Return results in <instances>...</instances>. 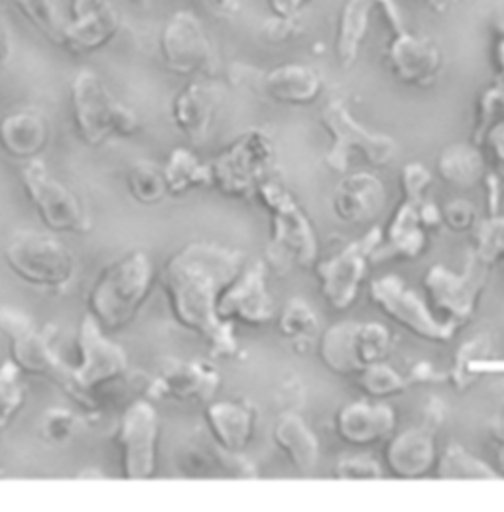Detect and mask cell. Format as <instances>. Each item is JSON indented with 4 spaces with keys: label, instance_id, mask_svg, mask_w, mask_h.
Returning a JSON list of instances; mask_svg holds the SVG:
<instances>
[{
    "label": "cell",
    "instance_id": "4",
    "mask_svg": "<svg viewBox=\"0 0 504 512\" xmlns=\"http://www.w3.org/2000/svg\"><path fill=\"white\" fill-rule=\"evenodd\" d=\"M256 197L270 215L268 253L272 262L286 270L315 266L319 245L314 225L294 195L280 184L264 182Z\"/></svg>",
    "mask_w": 504,
    "mask_h": 512
},
{
    "label": "cell",
    "instance_id": "32",
    "mask_svg": "<svg viewBox=\"0 0 504 512\" xmlns=\"http://www.w3.org/2000/svg\"><path fill=\"white\" fill-rule=\"evenodd\" d=\"M485 158L477 144H451L440 154L438 176L459 190H471L481 184Z\"/></svg>",
    "mask_w": 504,
    "mask_h": 512
},
{
    "label": "cell",
    "instance_id": "35",
    "mask_svg": "<svg viewBox=\"0 0 504 512\" xmlns=\"http://www.w3.org/2000/svg\"><path fill=\"white\" fill-rule=\"evenodd\" d=\"M278 329L288 341L296 345L314 343L321 333V325L314 308L302 298H292L286 302L284 310L278 316Z\"/></svg>",
    "mask_w": 504,
    "mask_h": 512
},
{
    "label": "cell",
    "instance_id": "42",
    "mask_svg": "<svg viewBox=\"0 0 504 512\" xmlns=\"http://www.w3.org/2000/svg\"><path fill=\"white\" fill-rule=\"evenodd\" d=\"M333 475L335 479H341V481H375L384 477V467L371 455L355 453V455L341 457L335 463Z\"/></svg>",
    "mask_w": 504,
    "mask_h": 512
},
{
    "label": "cell",
    "instance_id": "51",
    "mask_svg": "<svg viewBox=\"0 0 504 512\" xmlns=\"http://www.w3.org/2000/svg\"><path fill=\"white\" fill-rule=\"evenodd\" d=\"M495 453H497V467L495 469L504 473V420L503 424L499 426L497 434H495Z\"/></svg>",
    "mask_w": 504,
    "mask_h": 512
},
{
    "label": "cell",
    "instance_id": "33",
    "mask_svg": "<svg viewBox=\"0 0 504 512\" xmlns=\"http://www.w3.org/2000/svg\"><path fill=\"white\" fill-rule=\"evenodd\" d=\"M434 471L438 479L459 481H495L501 477L495 467L459 444H451L443 449V453L438 455Z\"/></svg>",
    "mask_w": 504,
    "mask_h": 512
},
{
    "label": "cell",
    "instance_id": "26",
    "mask_svg": "<svg viewBox=\"0 0 504 512\" xmlns=\"http://www.w3.org/2000/svg\"><path fill=\"white\" fill-rule=\"evenodd\" d=\"M50 140L46 117L36 109H20L8 113L0 121V148L16 160H34L42 154Z\"/></svg>",
    "mask_w": 504,
    "mask_h": 512
},
{
    "label": "cell",
    "instance_id": "13",
    "mask_svg": "<svg viewBox=\"0 0 504 512\" xmlns=\"http://www.w3.org/2000/svg\"><path fill=\"white\" fill-rule=\"evenodd\" d=\"M380 239L382 231L373 227L363 239L353 241L335 255L315 262L319 292L333 310L345 312L357 302Z\"/></svg>",
    "mask_w": 504,
    "mask_h": 512
},
{
    "label": "cell",
    "instance_id": "17",
    "mask_svg": "<svg viewBox=\"0 0 504 512\" xmlns=\"http://www.w3.org/2000/svg\"><path fill=\"white\" fill-rule=\"evenodd\" d=\"M219 316L233 325L241 323L252 329L276 320V306L268 290V268L264 262L258 260L243 268L221 296Z\"/></svg>",
    "mask_w": 504,
    "mask_h": 512
},
{
    "label": "cell",
    "instance_id": "41",
    "mask_svg": "<svg viewBox=\"0 0 504 512\" xmlns=\"http://www.w3.org/2000/svg\"><path fill=\"white\" fill-rule=\"evenodd\" d=\"M489 339L479 335L473 337L471 341H467L457 357H455V367H453V381L457 388H467V377H471V373H475V367L485 363V359L489 357Z\"/></svg>",
    "mask_w": 504,
    "mask_h": 512
},
{
    "label": "cell",
    "instance_id": "10",
    "mask_svg": "<svg viewBox=\"0 0 504 512\" xmlns=\"http://www.w3.org/2000/svg\"><path fill=\"white\" fill-rule=\"evenodd\" d=\"M321 125L331 136L325 164L339 174L347 172L353 152L377 168L390 164L396 156V142L386 134L363 127L341 99H333L325 105Z\"/></svg>",
    "mask_w": 504,
    "mask_h": 512
},
{
    "label": "cell",
    "instance_id": "45",
    "mask_svg": "<svg viewBox=\"0 0 504 512\" xmlns=\"http://www.w3.org/2000/svg\"><path fill=\"white\" fill-rule=\"evenodd\" d=\"M441 223H445L453 233H465L477 225V209L471 201L453 199L441 209Z\"/></svg>",
    "mask_w": 504,
    "mask_h": 512
},
{
    "label": "cell",
    "instance_id": "9",
    "mask_svg": "<svg viewBox=\"0 0 504 512\" xmlns=\"http://www.w3.org/2000/svg\"><path fill=\"white\" fill-rule=\"evenodd\" d=\"M489 268L473 251L461 272L443 264L432 266L424 276V290L434 314L457 329L469 323L477 312Z\"/></svg>",
    "mask_w": 504,
    "mask_h": 512
},
{
    "label": "cell",
    "instance_id": "1",
    "mask_svg": "<svg viewBox=\"0 0 504 512\" xmlns=\"http://www.w3.org/2000/svg\"><path fill=\"white\" fill-rule=\"evenodd\" d=\"M245 266L243 251L197 241L170 256L160 274L172 316L217 357L237 351L235 325L221 320L219 302Z\"/></svg>",
    "mask_w": 504,
    "mask_h": 512
},
{
    "label": "cell",
    "instance_id": "40",
    "mask_svg": "<svg viewBox=\"0 0 504 512\" xmlns=\"http://www.w3.org/2000/svg\"><path fill=\"white\" fill-rule=\"evenodd\" d=\"M473 253L487 266L504 260V215L477 221Z\"/></svg>",
    "mask_w": 504,
    "mask_h": 512
},
{
    "label": "cell",
    "instance_id": "34",
    "mask_svg": "<svg viewBox=\"0 0 504 512\" xmlns=\"http://www.w3.org/2000/svg\"><path fill=\"white\" fill-rule=\"evenodd\" d=\"M168 184V193H182L209 186V166L201 162L188 148L172 150L168 162L162 166Z\"/></svg>",
    "mask_w": 504,
    "mask_h": 512
},
{
    "label": "cell",
    "instance_id": "28",
    "mask_svg": "<svg viewBox=\"0 0 504 512\" xmlns=\"http://www.w3.org/2000/svg\"><path fill=\"white\" fill-rule=\"evenodd\" d=\"M207 442H193L180 453V469L191 477L225 475L237 479L256 477V469L245 453H231L219 448L207 434Z\"/></svg>",
    "mask_w": 504,
    "mask_h": 512
},
{
    "label": "cell",
    "instance_id": "46",
    "mask_svg": "<svg viewBox=\"0 0 504 512\" xmlns=\"http://www.w3.org/2000/svg\"><path fill=\"white\" fill-rule=\"evenodd\" d=\"M302 28L298 22V16L284 18V16H272L262 24V38L270 46H284L290 44L296 36H300Z\"/></svg>",
    "mask_w": 504,
    "mask_h": 512
},
{
    "label": "cell",
    "instance_id": "27",
    "mask_svg": "<svg viewBox=\"0 0 504 512\" xmlns=\"http://www.w3.org/2000/svg\"><path fill=\"white\" fill-rule=\"evenodd\" d=\"M428 245L426 227L422 225L418 205L402 201L396 209L394 217L384 231L377 251L373 253L375 260H390V258H416L424 255Z\"/></svg>",
    "mask_w": 504,
    "mask_h": 512
},
{
    "label": "cell",
    "instance_id": "24",
    "mask_svg": "<svg viewBox=\"0 0 504 512\" xmlns=\"http://www.w3.org/2000/svg\"><path fill=\"white\" fill-rule=\"evenodd\" d=\"M219 103V93L211 85L193 81L176 95L172 103V121L191 142L199 144L211 132Z\"/></svg>",
    "mask_w": 504,
    "mask_h": 512
},
{
    "label": "cell",
    "instance_id": "22",
    "mask_svg": "<svg viewBox=\"0 0 504 512\" xmlns=\"http://www.w3.org/2000/svg\"><path fill=\"white\" fill-rule=\"evenodd\" d=\"M388 201L380 178L369 172L343 176L331 195V209L345 225H367L377 221Z\"/></svg>",
    "mask_w": 504,
    "mask_h": 512
},
{
    "label": "cell",
    "instance_id": "50",
    "mask_svg": "<svg viewBox=\"0 0 504 512\" xmlns=\"http://www.w3.org/2000/svg\"><path fill=\"white\" fill-rule=\"evenodd\" d=\"M10 58H12V36H10L8 24L0 14V71L8 65Z\"/></svg>",
    "mask_w": 504,
    "mask_h": 512
},
{
    "label": "cell",
    "instance_id": "36",
    "mask_svg": "<svg viewBox=\"0 0 504 512\" xmlns=\"http://www.w3.org/2000/svg\"><path fill=\"white\" fill-rule=\"evenodd\" d=\"M126 188L132 199L140 205H156L168 195V184L162 166L148 160L134 162L128 168Z\"/></svg>",
    "mask_w": 504,
    "mask_h": 512
},
{
    "label": "cell",
    "instance_id": "53",
    "mask_svg": "<svg viewBox=\"0 0 504 512\" xmlns=\"http://www.w3.org/2000/svg\"><path fill=\"white\" fill-rule=\"evenodd\" d=\"M132 4H136V6H146L148 4V0H130Z\"/></svg>",
    "mask_w": 504,
    "mask_h": 512
},
{
    "label": "cell",
    "instance_id": "23",
    "mask_svg": "<svg viewBox=\"0 0 504 512\" xmlns=\"http://www.w3.org/2000/svg\"><path fill=\"white\" fill-rule=\"evenodd\" d=\"M209 438L225 451L245 453L256 430V410L243 400H211L205 406Z\"/></svg>",
    "mask_w": 504,
    "mask_h": 512
},
{
    "label": "cell",
    "instance_id": "21",
    "mask_svg": "<svg viewBox=\"0 0 504 512\" xmlns=\"http://www.w3.org/2000/svg\"><path fill=\"white\" fill-rule=\"evenodd\" d=\"M396 430V412L382 400H359L335 414V434L351 448H371L386 442Z\"/></svg>",
    "mask_w": 504,
    "mask_h": 512
},
{
    "label": "cell",
    "instance_id": "20",
    "mask_svg": "<svg viewBox=\"0 0 504 512\" xmlns=\"http://www.w3.org/2000/svg\"><path fill=\"white\" fill-rule=\"evenodd\" d=\"M221 377L209 363L166 359L148 390L158 398H174L180 402H211Z\"/></svg>",
    "mask_w": 504,
    "mask_h": 512
},
{
    "label": "cell",
    "instance_id": "6",
    "mask_svg": "<svg viewBox=\"0 0 504 512\" xmlns=\"http://www.w3.org/2000/svg\"><path fill=\"white\" fill-rule=\"evenodd\" d=\"M207 166L211 188L227 197L251 199L268 182L274 166V144L264 130L252 128L235 138Z\"/></svg>",
    "mask_w": 504,
    "mask_h": 512
},
{
    "label": "cell",
    "instance_id": "5",
    "mask_svg": "<svg viewBox=\"0 0 504 512\" xmlns=\"http://www.w3.org/2000/svg\"><path fill=\"white\" fill-rule=\"evenodd\" d=\"M77 353L79 363L71 365L67 392L81 404L93 406L95 394L103 386L123 379L128 373V353L91 314H85L79 323Z\"/></svg>",
    "mask_w": 504,
    "mask_h": 512
},
{
    "label": "cell",
    "instance_id": "30",
    "mask_svg": "<svg viewBox=\"0 0 504 512\" xmlns=\"http://www.w3.org/2000/svg\"><path fill=\"white\" fill-rule=\"evenodd\" d=\"M359 321H339L317 337V357L321 365L339 377H357L363 367L357 353Z\"/></svg>",
    "mask_w": 504,
    "mask_h": 512
},
{
    "label": "cell",
    "instance_id": "39",
    "mask_svg": "<svg viewBox=\"0 0 504 512\" xmlns=\"http://www.w3.org/2000/svg\"><path fill=\"white\" fill-rule=\"evenodd\" d=\"M22 371L12 359L0 363V430H4L22 410L26 394Z\"/></svg>",
    "mask_w": 504,
    "mask_h": 512
},
{
    "label": "cell",
    "instance_id": "29",
    "mask_svg": "<svg viewBox=\"0 0 504 512\" xmlns=\"http://www.w3.org/2000/svg\"><path fill=\"white\" fill-rule=\"evenodd\" d=\"M272 442L298 473L308 475L317 467L321 453L317 436L294 410H286L278 416L272 428Z\"/></svg>",
    "mask_w": 504,
    "mask_h": 512
},
{
    "label": "cell",
    "instance_id": "16",
    "mask_svg": "<svg viewBox=\"0 0 504 512\" xmlns=\"http://www.w3.org/2000/svg\"><path fill=\"white\" fill-rule=\"evenodd\" d=\"M160 56L164 65L186 77H209L217 69L213 44L201 22L186 10L176 12L160 34Z\"/></svg>",
    "mask_w": 504,
    "mask_h": 512
},
{
    "label": "cell",
    "instance_id": "31",
    "mask_svg": "<svg viewBox=\"0 0 504 512\" xmlns=\"http://www.w3.org/2000/svg\"><path fill=\"white\" fill-rule=\"evenodd\" d=\"M375 6L377 0H345L335 34V58L341 67L349 69L357 62Z\"/></svg>",
    "mask_w": 504,
    "mask_h": 512
},
{
    "label": "cell",
    "instance_id": "3",
    "mask_svg": "<svg viewBox=\"0 0 504 512\" xmlns=\"http://www.w3.org/2000/svg\"><path fill=\"white\" fill-rule=\"evenodd\" d=\"M69 99L77 136L89 146H101L111 138H128L140 128L136 113L123 105L91 69L75 73Z\"/></svg>",
    "mask_w": 504,
    "mask_h": 512
},
{
    "label": "cell",
    "instance_id": "25",
    "mask_svg": "<svg viewBox=\"0 0 504 512\" xmlns=\"http://www.w3.org/2000/svg\"><path fill=\"white\" fill-rule=\"evenodd\" d=\"M258 89L276 103L304 107L319 99L323 81L308 65L286 64L262 73Z\"/></svg>",
    "mask_w": 504,
    "mask_h": 512
},
{
    "label": "cell",
    "instance_id": "2",
    "mask_svg": "<svg viewBox=\"0 0 504 512\" xmlns=\"http://www.w3.org/2000/svg\"><path fill=\"white\" fill-rule=\"evenodd\" d=\"M154 280V262L144 251H132L113 260L99 272L89 290V314L109 333L125 329L146 304Z\"/></svg>",
    "mask_w": 504,
    "mask_h": 512
},
{
    "label": "cell",
    "instance_id": "15",
    "mask_svg": "<svg viewBox=\"0 0 504 512\" xmlns=\"http://www.w3.org/2000/svg\"><path fill=\"white\" fill-rule=\"evenodd\" d=\"M160 442V414L146 398L126 406L119 422L117 444L123 475L128 481H148L156 475Z\"/></svg>",
    "mask_w": 504,
    "mask_h": 512
},
{
    "label": "cell",
    "instance_id": "38",
    "mask_svg": "<svg viewBox=\"0 0 504 512\" xmlns=\"http://www.w3.org/2000/svg\"><path fill=\"white\" fill-rule=\"evenodd\" d=\"M355 379L363 394L373 400H384L402 394L408 386V377L400 375L396 369L386 365V361L365 367Z\"/></svg>",
    "mask_w": 504,
    "mask_h": 512
},
{
    "label": "cell",
    "instance_id": "11",
    "mask_svg": "<svg viewBox=\"0 0 504 512\" xmlns=\"http://www.w3.org/2000/svg\"><path fill=\"white\" fill-rule=\"evenodd\" d=\"M371 302L378 312L412 333L430 343L445 345L459 331L455 325L441 320L430 304L418 296L400 276L384 274L371 282Z\"/></svg>",
    "mask_w": 504,
    "mask_h": 512
},
{
    "label": "cell",
    "instance_id": "19",
    "mask_svg": "<svg viewBox=\"0 0 504 512\" xmlns=\"http://www.w3.org/2000/svg\"><path fill=\"white\" fill-rule=\"evenodd\" d=\"M436 430L430 424L392 434L384 446V471L396 479L414 481L430 475L438 461Z\"/></svg>",
    "mask_w": 504,
    "mask_h": 512
},
{
    "label": "cell",
    "instance_id": "8",
    "mask_svg": "<svg viewBox=\"0 0 504 512\" xmlns=\"http://www.w3.org/2000/svg\"><path fill=\"white\" fill-rule=\"evenodd\" d=\"M0 333L8 339L10 359L24 375L50 379L67 390L71 365L58 353L54 327H40L20 310L0 308Z\"/></svg>",
    "mask_w": 504,
    "mask_h": 512
},
{
    "label": "cell",
    "instance_id": "44",
    "mask_svg": "<svg viewBox=\"0 0 504 512\" xmlns=\"http://www.w3.org/2000/svg\"><path fill=\"white\" fill-rule=\"evenodd\" d=\"M432 180H434V174L426 166L418 162L408 164L400 176V190L404 193V201L420 205L424 201V195L428 186L432 184Z\"/></svg>",
    "mask_w": 504,
    "mask_h": 512
},
{
    "label": "cell",
    "instance_id": "43",
    "mask_svg": "<svg viewBox=\"0 0 504 512\" xmlns=\"http://www.w3.org/2000/svg\"><path fill=\"white\" fill-rule=\"evenodd\" d=\"M77 428V416L69 410H63V408H50L44 418H42V424H40V430H42V436L52 442V444H63L71 438V434L75 432Z\"/></svg>",
    "mask_w": 504,
    "mask_h": 512
},
{
    "label": "cell",
    "instance_id": "12",
    "mask_svg": "<svg viewBox=\"0 0 504 512\" xmlns=\"http://www.w3.org/2000/svg\"><path fill=\"white\" fill-rule=\"evenodd\" d=\"M20 182L50 231L77 235L91 231V219L79 195L60 182L40 158L28 160L22 166Z\"/></svg>",
    "mask_w": 504,
    "mask_h": 512
},
{
    "label": "cell",
    "instance_id": "48",
    "mask_svg": "<svg viewBox=\"0 0 504 512\" xmlns=\"http://www.w3.org/2000/svg\"><path fill=\"white\" fill-rule=\"evenodd\" d=\"M201 4L207 8V12L215 14L217 18H235L239 14V0H201Z\"/></svg>",
    "mask_w": 504,
    "mask_h": 512
},
{
    "label": "cell",
    "instance_id": "18",
    "mask_svg": "<svg viewBox=\"0 0 504 512\" xmlns=\"http://www.w3.org/2000/svg\"><path fill=\"white\" fill-rule=\"evenodd\" d=\"M121 26L111 0H73V18L63 26L60 46L71 54H91L109 46Z\"/></svg>",
    "mask_w": 504,
    "mask_h": 512
},
{
    "label": "cell",
    "instance_id": "14",
    "mask_svg": "<svg viewBox=\"0 0 504 512\" xmlns=\"http://www.w3.org/2000/svg\"><path fill=\"white\" fill-rule=\"evenodd\" d=\"M377 4L384 10L394 32L384 54L390 73L404 85H432L441 69V52L438 44L426 36L412 34L404 28L394 0H377Z\"/></svg>",
    "mask_w": 504,
    "mask_h": 512
},
{
    "label": "cell",
    "instance_id": "52",
    "mask_svg": "<svg viewBox=\"0 0 504 512\" xmlns=\"http://www.w3.org/2000/svg\"><path fill=\"white\" fill-rule=\"evenodd\" d=\"M426 2H428V6H430L434 12L443 14V12H447L457 0H426Z\"/></svg>",
    "mask_w": 504,
    "mask_h": 512
},
{
    "label": "cell",
    "instance_id": "37",
    "mask_svg": "<svg viewBox=\"0 0 504 512\" xmlns=\"http://www.w3.org/2000/svg\"><path fill=\"white\" fill-rule=\"evenodd\" d=\"M14 10H18L28 24H32L46 40L62 44V14L54 0H6Z\"/></svg>",
    "mask_w": 504,
    "mask_h": 512
},
{
    "label": "cell",
    "instance_id": "49",
    "mask_svg": "<svg viewBox=\"0 0 504 512\" xmlns=\"http://www.w3.org/2000/svg\"><path fill=\"white\" fill-rule=\"evenodd\" d=\"M310 0H268V6L274 16H284V18H294L300 14V10L308 4Z\"/></svg>",
    "mask_w": 504,
    "mask_h": 512
},
{
    "label": "cell",
    "instance_id": "7",
    "mask_svg": "<svg viewBox=\"0 0 504 512\" xmlns=\"http://www.w3.org/2000/svg\"><path fill=\"white\" fill-rule=\"evenodd\" d=\"M4 262L26 284L48 290H62L75 276V256L50 233H16L4 247Z\"/></svg>",
    "mask_w": 504,
    "mask_h": 512
},
{
    "label": "cell",
    "instance_id": "47",
    "mask_svg": "<svg viewBox=\"0 0 504 512\" xmlns=\"http://www.w3.org/2000/svg\"><path fill=\"white\" fill-rule=\"evenodd\" d=\"M487 142L489 144V152H491V160L495 170L504 178V123L497 125L489 130L487 138H483L477 146L481 148V144Z\"/></svg>",
    "mask_w": 504,
    "mask_h": 512
}]
</instances>
